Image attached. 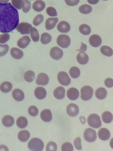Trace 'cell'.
I'll list each match as a JSON object with an SVG mask.
<instances>
[{"mask_svg":"<svg viewBox=\"0 0 113 151\" xmlns=\"http://www.w3.org/2000/svg\"><path fill=\"white\" fill-rule=\"evenodd\" d=\"M19 21L18 12L10 2L0 3V32L12 31L16 27Z\"/></svg>","mask_w":113,"mask_h":151,"instance_id":"obj_1","label":"cell"},{"mask_svg":"<svg viewBox=\"0 0 113 151\" xmlns=\"http://www.w3.org/2000/svg\"><path fill=\"white\" fill-rule=\"evenodd\" d=\"M29 149L31 151H41L44 147V144L43 141L37 138L31 139L28 144Z\"/></svg>","mask_w":113,"mask_h":151,"instance_id":"obj_2","label":"cell"},{"mask_svg":"<svg viewBox=\"0 0 113 151\" xmlns=\"http://www.w3.org/2000/svg\"><path fill=\"white\" fill-rule=\"evenodd\" d=\"M87 123L91 127L94 128H98L102 125V122L100 116L95 114L90 115L87 119Z\"/></svg>","mask_w":113,"mask_h":151,"instance_id":"obj_3","label":"cell"},{"mask_svg":"<svg viewBox=\"0 0 113 151\" xmlns=\"http://www.w3.org/2000/svg\"><path fill=\"white\" fill-rule=\"evenodd\" d=\"M93 92V89L90 86L88 85L84 86L81 89V99L84 101L90 100L92 97Z\"/></svg>","mask_w":113,"mask_h":151,"instance_id":"obj_4","label":"cell"},{"mask_svg":"<svg viewBox=\"0 0 113 151\" xmlns=\"http://www.w3.org/2000/svg\"><path fill=\"white\" fill-rule=\"evenodd\" d=\"M56 42L61 47L65 48L68 47L70 45L71 40L70 37L67 35L61 34L57 37Z\"/></svg>","mask_w":113,"mask_h":151,"instance_id":"obj_5","label":"cell"},{"mask_svg":"<svg viewBox=\"0 0 113 151\" xmlns=\"http://www.w3.org/2000/svg\"><path fill=\"white\" fill-rule=\"evenodd\" d=\"M83 134L84 139L88 142H93L97 139L96 132L91 128L86 129L84 132Z\"/></svg>","mask_w":113,"mask_h":151,"instance_id":"obj_6","label":"cell"},{"mask_svg":"<svg viewBox=\"0 0 113 151\" xmlns=\"http://www.w3.org/2000/svg\"><path fill=\"white\" fill-rule=\"evenodd\" d=\"M57 79L60 84L64 86L69 85L71 80L68 74L65 72L61 71L59 72L57 76Z\"/></svg>","mask_w":113,"mask_h":151,"instance_id":"obj_7","label":"cell"},{"mask_svg":"<svg viewBox=\"0 0 113 151\" xmlns=\"http://www.w3.org/2000/svg\"><path fill=\"white\" fill-rule=\"evenodd\" d=\"M32 27V25L26 22H21L18 23L16 29L22 35H29L31 29Z\"/></svg>","mask_w":113,"mask_h":151,"instance_id":"obj_8","label":"cell"},{"mask_svg":"<svg viewBox=\"0 0 113 151\" xmlns=\"http://www.w3.org/2000/svg\"><path fill=\"white\" fill-rule=\"evenodd\" d=\"M63 54L62 49L55 46L52 47L50 52V55L51 57L55 60H59L61 58Z\"/></svg>","mask_w":113,"mask_h":151,"instance_id":"obj_9","label":"cell"},{"mask_svg":"<svg viewBox=\"0 0 113 151\" xmlns=\"http://www.w3.org/2000/svg\"><path fill=\"white\" fill-rule=\"evenodd\" d=\"M49 78L48 75L46 73H41L37 76L36 79V83L38 85L45 86L48 83Z\"/></svg>","mask_w":113,"mask_h":151,"instance_id":"obj_10","label":"cell"},{"mask_svg":"<svg viewBox=\"0 0 113 151\" xmlns=\"http://www.w3.org/2000/svg\"><path fill=\"white\" fill-rule=\"evenodd\" d=\"M67 114L71 117L77 116L79 112L78 106L74 103L69 104L67 108Z\"/></svg>","mask_w":113,"mask_h":151,"instance_id":"obj_11","label":"cell"},{"mask_svg":"<svg viewBox=\"0 0 113 151\" xmlns=\"http://www.w3.org/2000/svg\"><path fill=\"white\" fill-rule=\"evenodd\" d=\"M89 42L92 46L96 47H98L101 45L102 40L99 35L94 34L91 35L89 37Z\"/></svg>","mask_w":113,"mask_h":151,"instance_id":"obj_12","label":"cell"},{"mask_svg":"<svg viewBox=\"0 0 113 151\" xmlns=\"http://www.w3.org/2000/svg\"><path fill=\"white\" fill-rule=\"evenodd\" d=\"M77 62L82 65H85L87 63L89 60L88 55L83 51H80L77 56Z\"/></svg>","mask_w":113,"mask_h":151,"instance_id":"obj_13","label":"cell"},{"mask_svg":"<svg viewBox=\"0 0 113 151\" xmlns=\"http://www.w3.org/2000/svg\"><path fill=\"white\" fill-rule=\"evenodd\" d=\"M67 94V97L69 99L72 100H75L78 98L79 93L77 88L72 87L68 90Z\"/></svg>","mask_w":113,"mask_h":151,"instance_id":"obj_14","label":"cell"},{"mask_svg":"<svg viewBox=\"0 0 113 151\" xmlns=\"http://www.w3.org/2000/svg\"><path fill=\"white\" fill-rule=\"evenodd\" d=\"M98 135L100 139L102 140L106 141L109 139L110 136V133L108 129L102 128L99 130Z\"/></svg>","mask_w":113,"mask_h":151,"instance_id":"obj_15","label":"cell"},{"mask_svg":"<svg viewBox=\"0 0 113 151\" xmlns=\"http://www.w3.org/2000/svg\"><path fill=\"white\" fill-rule=\"evenodd\" d=\"M57 29L60 32L67 33L70 29V26L69 24L65 21H61L57 25Z\"/></svg>","mask_w":113,"mask_h":151,"instance_id":"obj_16","label":"cell"},{"mask_svg":"<svg viewBox=\"0 0 113 151\" xmlns=\"http://www.w3.org/2000/svg\"><path fill=\"white\" fill-rule=\"evenodd\" d=\"M31 40L29 36L25 35L19 39L17 42V46L20 48L24 49L29 44Z\"/></svg>","mask_w":113,"mask_h":151,"instance_id":"obj_17","label":"cell"},{"mask_svg":"<svg viewBox=\"0 0 113 151\" xmlns=\"http://www.w3.org/2000/svg\"><path fill=\"white\" fill-rule=\"evenodd\" d=\"M34 94L35 97L37 99H42L46 97V91L44 87L39 86L35 88Z\"/></svg>","mask_w":113,"mask_h":151,"instance_id":"obj_18","label":"cell"},{"mask_svg":"<svg viewBox=\"0 0 113 151\" xmlns=\"http://www.w3.org/2000/svg\"><path fill=\"white\" fill-rule=\"evenodd\" d=\"M65 89L63 87L61 86H59L54 90V96L57 99H62L65 97Z\"/></svg>","mask_w":113,"mask_h":151,"instance_id":"obj_19","label":"cell"},{"mask_svg":"<svg viewBox=\"0 0 113 151\" xmlns=\"http://www.w3.org/2000/svg\"><path fill=\"white\" fill-rule=\"evenodd\" d=\"M58 22L57 17L49 18L46 21L45 26L47 30H50L55 27L56 24Z\"/></svg>","mask_w":113,"mask_h":151,"instance_id":"obj_20","label":"cell"},{"mask_svg":"<svg viewBox=\"0 0 113 151\" xmlns=\"http://www.w3.org/2000/svg\"><path fill=\"white\" fill-rule=\"evenodd\" d=\"M41 119L46 122H50L52 119V115L51 110L49 109L43 110L40 114Z\"/></svg>","mask_w":113,"mask_h":151,"instance_id":"obj_21","label":"cell"},{"mask_svg":"<svg viewBox=\"0 0 113 151\" xmlns=\"http://www.w3.org/2000/svg\"><path fill=\"white\" fill-rule=\"evenodd\" d=\"M12 96L13 98L17 101H21L24 98V94L23 91L18 88L15 89L13 91Z\"/></svg>","mask_w":113,"mask_h":151,"instance_id":"obj_22","label":"cell"},{"mask_svg":"<svg viewBox=\"0 0 113 151\" xmlns=\"http://www.w3.org/2000/svg\"><path fill=\"white\" fill-rule=\"evenodd\" d=\"M32 8L37 12L42 11L45 7V2L41 0H36L32 4Z\"/></svg>","mask_w":113,"mask_h":151,"instance_id":"obj_23","label":"cell"},{"mask_svg":"<svg viewBox=\"0 0 113 151\" xmlns=\"http://www.w3.org/2000/svg\"><path fill=\"white\" fill-rule=\"evenodd\" d=\"M10 52L11 56L14 58L16 59H21L24 55L23 51L16 47H14L11 48Z\"/></svg>","mask_w":113,"mask_h":151,"instance_id":"obj_24","label":"cell"},{"mask_svg":"<svg viewBox=\"0 0 113 151\" xmlns=\"http://www.w3.org/2000/svg\"><path fill=\"white\" fill-rule=\"evenodd\" d=\"M2 122L3 125L5 127H9L14 124V119L12 116L10 115H5L2 118Z\"/></svg>","mask_w":113,"mask_h":151,"instance_id":"obj_25","label":"cell"},{"mask_svg":"<svg viewBox=\"0 0 113 151\" xmlns=\"http://www.w3.org/2000/svg\"><path fill=\"white\" fill-rule=\"evenodd\" d=\"M107 92L106 89L103 87H100L97 88L95 91V95L98 99L102 100L104 99L107 96Z\"/></svg>","mask_w":113,"mask_h":151,"instance_id":"obj_26","label":"cell"},{"mask_svg":"<svg viewBox=\"0 0 113 151\" xmlns=\"http://www.w3.org/2000/svg\"><path fill=\"white\" fill-rule=\"evenodd\" d=\"M29 132L26 130H23L20 131L18 134L19 139L21 141L25 142L27 141L30 137Z\"/></svg>","mask_w":113,"mask_h":151,"instance_id":"obj_27","label":"cell"},{"mask_svg":"<svg viewBox=\"0 0 113 151\" xmlns=\"http://www.w3.org/2000/svg\"><path fill=\"white\" fill-rule=\"evenodd\" d=\"M12 88V84L8 81L4 82L0 86V90L3 93H8L11 90Z\"/></svg>","mask_w":113,"mask_h":151,"instance_id":"obj_28","label":"cell"},{"mask_svg":"<svg viewBox=\"0 0 113 151\" xmlns=\"http://www.w3.org/2000/svg\"><path fill=\"white\" fill-rule=\"evenodd\" d=\"M16 124L17 126L19 128H24L26 127L28 124V120L25 117L21 116L17 119Z\"/></svg>","mask_w":113,"mask_h":151,"instance_id":"obj_29","label":"cell"},{"mask_svg":"<svg viewBox=\"0 0 113 151\" xmlns=\"http://www.w3.org/2000/svg\"><path fill=\"white\" fill-rule=\"evenodd\" d=\"M102 120L106 123H111L113 120V115L112 113L108 111L104 112L102 115Z\"/></svg>","mask_w":113,"mask_h":151,"instance_id":"obj_30","label":"cell"},{"mask_svg":"<svg viewBox=\"0 0 113 151\" xmlns=\"http://www.w3.org/2000/svg\"><path fill=\"white\" fill-rule=\"evenodd\" d=\"M101 53L105 56L110 57L113 55V50L109 47L107 45L102 46L100 49Z\"/></svg>","mask_w":113,"mask_h":151,"instance_id":"obj_31","label":"cell"},{"mask_svg":"<svg viewBox=\"0 0 113 151\" xmlns=\"http://www.w3.org/2000/svg\"><path fill=\"white\" fill-rule=\"evenodd\" d=\"M35 77V73L31 70H27L24 74V79L26 81L28 82H31L33 81Z\"/></svg>","mask_w":113,"mask_h":151,"instance_id":"obj_32","label":"cell"},{"mask_svg":"<svg viewBox=\"0 0 113 151\" xmlns=\"http://www.w3.org/2000/svg\"><path fill=\"white\" fill-rule=\"evenodd\" d=\"M70 76L73 78H77L80 75V71L79 68L77 66L72 67L69 70Z\"/></svg>","mask_w":113,"mask_h":151,"instance_id":"obj_33","label":"cell"},{"mask_svg":"<svg viewBox=\"0 0 113 151\" xmlns=\"http://www.w3.org/2000/svg\"><path fill=\"white\" fill-rule=\"evenodd\" d=\"M79 12L82 14H87L90 13L92 11L91 6L85 4L81 6L79 9Z\"/></svg>","mask_w":113,"mask_h":151,"instance_id":"obj_34","label":"cell"},{"mask_svg":"<svg viewBox=\"0 0 113 151\" xmlns=\"http://www.w3.org/2000/svg\"><path fill=\"white\" fill-rule=\"evenodd\" d=\"M79 30L81 34L85 35H89L91 32L90 27L85 24L81 25L79 27Z\"/></svg>","mask_w":113,"mask_h":151,"instance_id":"obj_35","label":"cell"},{"mask_svg":"<svg viewBox=\"0 0 113 151\" xmlns=\"http://www.w3.org/2000/svg\"><path fill=\"white\" fill-rule=\"evenodd\" d=\"M51 40V37L48 33L44 32L41 35L40 41L43 44H46L50 42Z\"/></svg>","mask_w":113,"mask_h":151,"instance_id":"obj_36","label":"cell"},{"mask_svg":"<svg viewBox=\"0 0 113 151\" xmlns=\"http://www.w3.org/2000/svg\"><path fill=\"white\" fill-rule=\"evenodd\" d=\"M30 35L32 40L34 42L39 40V34L38 30L34 27H32L30 30Z\"/></svg>","mask_w":113,"mask_h":151,"instance_id":"obj_37","label":"cell"},{"mask_svg":"<svg viewBox=\"0 0 113 151\" xmlns=\"http://www.w3.org/2000/svg\"><path fill=\"white\" fill-rule=\"evenodd\" d=\"M12 5L14 7L18 9H20L23 7L24 4L23 0H11Z\"/></svg>","mask_w":113,"mask_h":151,"instance_id":"obj_38","label":"cell"},{"mask_svg":"<svg viewBox=\"0 0 113 151\" xmlns=\"http://www.w3.org/2000/svg\"><path fill=\"white\" fill-rule=\"evenodd\" d=\"M44 16L41 14H39L36 15L33 21V24L35 26L39 25L43 21Z\"/></svg>","mask_w":113,"mask_h":151,"instance_id":"obj_39","label":"cell"},{"mask_svg":"<svg viewBox=\"0 0 113 151\" xmlns=\"http://www.w3.org/2000/svg\"><path fill=\"white\" fill-rule=\"evenodd\" d=\"M74 150V147L69 142L64 143L61 147V150L72 151Z\"/></svg>","mask_w":113,"mask_h":151,"instance_id":"obj_40","label":"cell"},{"mask_svg":"<svg viewBox=\"0 0 113 151\" xmlns=\"http://www.w3.org/2000/svg\"><path fill=\"white\" fill-rule=\"evenodd\" d=\"M57 145L55 142L53 141H50L49 142L46 147V150L47 151H55L57 150Z\"/></svg>","mask_w":113,"mask_h":151,"instance_id":"obj_41","label":"cell"},{"mask_svg":"<svg viewBox=\"0 0 113 151\" xmlns=\"http://www.w3.org/2000/svg\"><path fill=\"white\" fill-rule=\"evenodd\" d=\"M9 50V46L7 44H0V57L5 55Z\"/></svg>","mask_w":113,"mask_h":151,"instance_id":"obj_42","label":"cell"},{"mask_svg":"<svg viewBox=\"0 0 113 151\" xmlns=\"http://www.w3.org/2000/svg\"><path fill=\"white\" fill-rule=\"evenodd\" d=\"M29 114L31 116H35L38 114L39 111L37 108L34 106H30L28 110Z\"/></svg>","mask_w":113,"mask_h":151,"instance_id":"obj_43","label":"cell"},{"mask_svg":"<svg viewBox=\"0 0 113 151\" xmlns=\"http://www.w3.org/2000/svg\"><path fill=\"white\" fill-rule=\"evenodd\" d=\"M31 4L30 2L28 0H24L22 11L25 13L28 12L31 8Z\"/></svg>","mask_w":113,"mask_h":151,"instance_id":"obj_44","label":"cell"},{"mask_svg":"<svg viewBox=\"0 0 113 151\" xmlns=\"http://www.w3.org/2000/svg\"><path fill=\"white\" fill-rule=\"evenodd\" d=\"M46 12L49 16H56L57 15L56 11L55 8L51 6H49L46 9Z\"/></svg>","mask_w":113,"mask_h":151,"instance_id":"obj_45","label":"cell"},{"mask_svg":"<svg viewBox=\"0 0 113 151\" xmlns=\"http://www.w3.org/2000/svg\"><path fill=\"white\" fill-rule=\"evenodd\" d=\"M10 38L9 34L5 33L3 34L0 35V43L4 44L8 41Z\"/></svg>","mask_w":113,"mask_h":151,"instance_id":"obj_46","label":"cell"},{"mask_svg":"<svg viewBox=\"0 0 113 151\" xmlns=\"http://www.w3.org/2000/svg\"><path fill=\"white\" fill-rule=\"evenodd\" d=\"M74 144L76 148L79 150L82 149L81 139L80 137L76 138L74 141Z\"/></svg>","mask_w":113,"mask_h":151,"instance_id":"obj_47","label":"cell"},{"mask_svg":"<svg viewBox=\"0 0 113 151\" xmlns=\"http://www.w3.org/2000/svg\"><path fill=\"white\" fill-rule=\"evenodd\" d=\"M105 86L107 87L110 88L113 87V80L112 78H107L104 82Z\"/></svg>","mask_w":113,"mask_h":151,"instance_id":"obj_48","label":"cell"},{"mask_svg":"<svg viewBox=\"0 0 113 151\" xmlns=\"http://www.w3.org/2000/svg\"><path fill=\"white\" fill-rule=\"evenodd\" d=\"M65 3L68 5L73 6L77 5L79 0H65Z\"/></svg>","mask_w":113,"mask_h":151,"instance_id":"obj_49","label":"cell"},{"mask_svg":"<svg viewBox=\"0 0 113 151\" xmlns=\"http://www.w3.org/2000/svg\"><path fill=\"white\" fill-rule=\"evenodd\" d=\"M87 49V45L86 44H84L83 42H81V45L80 49L77 50L78 51H86Z\"/></svg>","mask_w":113,"mask_h":151,"instance_id":"obj_50","label":"cell"},{"mask_svg":"<svg viewBox=\"0 0 113 151\" xmlns=\"http://www.w3.org/2000/svg\"><path fill=\"white\" fill-rule=\"evenodd\" d=\"M88 2L91 4H97L99 0H87Z\"/></svg>","mask_w":113,"mask_h":151,"instance_id":"obj_51","label":"cell"},{"mask_svg":"<svg viewBox=\"0 0 113 151\" xmlns=\"http://www.w3.org/2000/svg\"><path fill=\"white\" fill-rule=\"evenodd\" d=\"M0 150H9L8 148L4 145H0Z\"/></svg>","mask_w":113,"mask_h":151,"instance_id":"obj_52","label":"cell"},{"mask_svg":"<svg viewBox=\"0 0 113 151\" xmlns=\"http://www.w3.org/2000/svg\"><path fill=\"white\" fill-rule=\"evenodd\" d=\"M9 0H0V3H6L9 1Z\"/></svg>","mask_w":113,"mask_h":151,"instance_id":"obj_53","label":"cell"},{"mask_svg":"<svg viewBox=\"0 0 113 151\" xmlns=\"http://www.w3.org/2000/svg\"><path fill=\"white\" fill-rule=\"evenodd\" d=\"M103 0V1H107V0Z\"/></svg>","mask_w":113,"mask_h":151,"instance_id":"obj_54","label":"cell"},{"mask_svg":"<svg viewBox=\"0 0 113 151\" xmlns=\"http://www.w3.org/2000/svg\"></svg>","mask_w":113,"mask_h":151,"instance_id":"obj_55","label":"cell"}]
</instances>
